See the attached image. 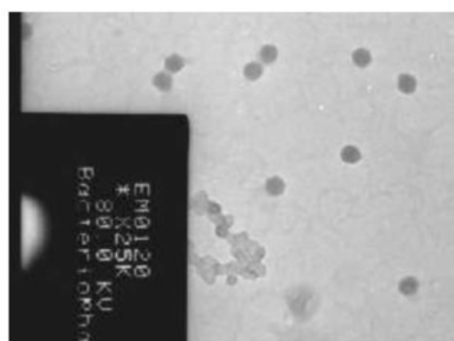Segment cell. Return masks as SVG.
I'll return each mask as SVG.
<instances>
[{"label": "cell", "mask_w": 454, "mask_h": 341, "mask_svg": "<svg viewBox=\"0 0 454 341\" xmlns=\"http://www.w3.org/2000/svg\"><path fill=\"white\" fill-rule=\"evenodd\" d=\"M418 287L420 285H418L417 279H414V277H405L398 284V289H400V292L404 296H413V295H416L418 291Z\"/></svg>", "instance_id": "cell-2"}, {"label": "cell", "mask_w": 454, "mask_h": 341, "mask_svg": "<svg viewBox=\"0 0 454 341\" xmlns=\"http://www.w3.org/2000/svg\"><path fill=\"white\" fill-rule=\"evenodd\" d=\"M262 75V67L261 64H258V63H249V64L245 65V68H244V76L248 79V80H258Z\"/></svg>", "instance_id": "cell-7"}, {"label": "cell", "mask_w": 454, "mask_h": 341, "mask_svg": "<svg viewBox=\"0 0 454 341\" xmlns=\"http://www.w3.org/2000/svg\"><path fill=\"white\" fill-rule=\"evenodd\" d=\"M417 88V81L412 75L408 73H402L398 77V89L404 93H413Z\"/></svg>", "instance_id": "cell-4"}, {"label": "cell", "mask_w": 454, "mask_h": 341, "mask_svg": "<svg viewBox=\"0 0 454 341\" xmlns=\"http://www.w3.org/2000/svg\"><path fill=\"white\" fill-rule=\"evenodd\" d=\"M260 59L265 64H272L277 59V48L273 45H265L260 51Z\"/></svg>", "instance_id": "cell-8"}, {"label": "cell", "mask_w": 454, "mask_h": 341, "mask_svg": "<svg viewBox=\"0 0 454 341\" xmlns=\"http://www.w3.org/2000/svg\"><path fill=\"white\" fill-rule=\"evenodd\" d=\"M341 159L344 163L348 164H356L361 160V152L357 147L354 145H346L341 151Z\"/></svg>", "instance_id": "cell-3"}, {"label": "cell", "mask_w": 454, "mask_h": 341, "mask_svg": "<svg viewBox=\"0 0 454 341\" xmlns=\"http://www.w3.org/2000/svg\"><path fill=\"white\" fill-rule=\"evenodd\" d=\"M153 85L160 91H169L172 88V77L171 75L165 72L157 73L155 79H153Z\"/></svg>", "instance_id": "cell-6"}, {"label": "cell", "mask_w": 454, "mask_h": 341, "mask_svg": "<svg viewBox=\"0 0 454 341\" xmlns=\"http://www.w3.org/2000/svg\"><path fill=\"white\" fill-rule=\"evenodd\" d=\"M183 67H184V59L179 55H172L165 60V68L172 73L179 72L180 69H183Z\"/></svg>", "instance_id": "cell-9"}, {"label": "cell", "mask_w": 454, "mask_h": 341, "mask_svg": "<svg viewBox=\"0 0 454 341\" xmlns=\"http://www.w3.org/2000/svg\"><path fill=\"white\" fill-rule=\"evenodd\" d=\"M352 60L357 67L360 68H365L368 65L370 64V61H372V55L368 49L364 48H358L356 49L352 55Z\"/></svg>", "instance_id": "cell-5"}, {"label": "cell", "mask_w": 454, "mask_h": 341, "mask_svg": "<svg viewBox=\"0 0 454 341\" xmlns=\"http://www.w3.org/2000/svg\"><path fill=\"white\" fill-rule=\"evenodd\" d=\"M265 191L270 196H280L285 191V183H284L281 177H269L265 184Z\"/></svg>", "instance_id": "cell-1"}]
</instances>
